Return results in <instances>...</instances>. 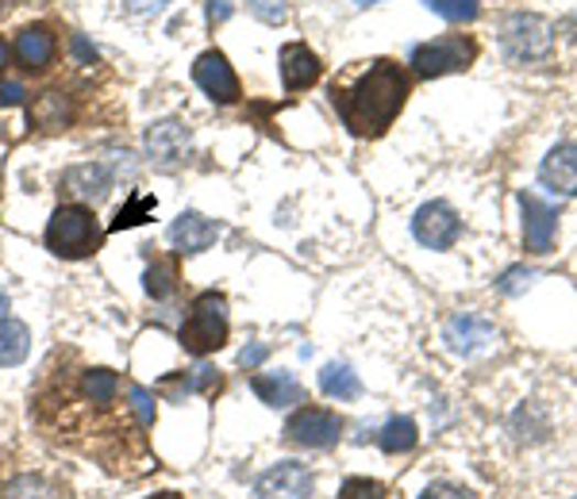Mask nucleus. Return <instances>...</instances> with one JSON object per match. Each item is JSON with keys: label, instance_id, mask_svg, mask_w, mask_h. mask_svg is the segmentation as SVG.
I'll use <instances>...</instances> for the list:
<instances>
[{"label": "nucleus", "instance_id": "obj_1", "mask_svg": "<svg viewBox=\"0 0 577 499\" xmlns=\"http://www.w3.org/2000/svg\"><path fill=\"white\" fill-rule=\"evenodd\" d=\"M335 108H339L342 123L350 135L358 138H378L393 127V120L401 115L404 97H409V77L401 74V66L389 58L370 62L362 77L350 89H335Z\"/></svg>", "mask_w": 577, "mask_h": 499}, {"label": "nucleus", "instance_id": "obj_2", "mask_svg": "<svg viewBox=\"0 0 577 499\" xmlns=\"http://www.w3.org/2000/svg\"><path fill=\"white\" fill-rule=\"evenodd\" d=\"M97 246H100V228L89 208L62 204L58 212L51 215V223H46V250H51L54 257L77 262V257L97 254Z\"/></svg>", "mask_w": 577, "mask_h": 499}, {"label": "nucleus", "instance_id": "obj_3", "mask_svg": "<svg viewBox=\"0 0 577 499\" xmlns=\"http://www.w3.org/2000/svg\"><path fill=\"white\" fill-rule=\"evenodd\" d=\"M228 342V300L220 292H200L193 300L189 319L182 323V346L205 357Z\"/></svg>", "mask_w": 577, "mask_h": 499}, {"label": "nucleus", "instance_id": "obj_4", "mask_svg": "<svg viewBox=\"0 0 577 499\" xmlns=\"http://www.w3.org/2000/svg\"><path fill=\"white\" fill-rule=\"evenodd\" d=\"M501 43L512 62H543L555 46V35H551V23L543 15L512 12L501 27Z\"/></svg>", "mask_w": 577, "mask_h": 499}, {"label": "nucleus", "instance_id": "obj_5", "mask_svg": "<svg viewBox=\"0 0 577 499\" xmlns=\"http://www.w3.org/2000/svg\"><path fill=\"white\" fill-rule=\"evenodd\" d=\"M473 58H478V43H473V38L443 35V38H432V43L412 51V69H416L420 77H443V74H458V69H466Z\"/></svg>", "mask_w": 577, "mask_h": 499}, {"label": "nucleus", "instance_id": "obj_6", "mask_svg": "<svg viewBox=\"0 0 577 499\" xmlns=\"http://www.w3.org/2000/svg\"><path fill=\"white\" fill-rule=\"evenodd\" d=\"M285 439L308 450H327L342 439V419L324 408H304L285 423Z\"/></svg>", "mask_w": 577, "mask_h": 499}, {"label": "nucleus", "instance_id": "obj_7", "mask_svg": "<svg viewBox=\"0 0 577 499\" xmlns=\"http://www.w3.org/2000/svg\"><path fill=\"white\" fill-rule=\"evenodd\" d=\"M443 339L450 342V350L462 357H478L489 354L497 346V326L489 323L486 315H473V311H458V315L447 319L443 326Z\"/></svg>", "mask_w": 577, "mask_h": 499}, {"label": "nucleus", "instance_id": "obj_8", "mask_svg": "<svg viewBox=\"0 0 577 499\" xmlns=\"http://www.w3.org/2000/svg\"><path fill=\"white\" fill-rule=\"evenodd\" d=\"M458 231H462V223H458L455 208L443 204V200H432V204H424L416 212V220H412V235H416L420 246L427 250H447L458 243Z\"/></svg>", "mask_w": 577, "mask_h": 499}, {"label": "nucleus", "instance_id": "obj_9", "mask_svg": "<svg viewBox=\"0 0 577 499\" xmlns=\"http://www.w3.org/2000/svg\"><path fill=\"white\" fill-rule=\"evenodd\" d=\"M193 81H197L216 104H236L239 100V77L220 51H205L193 62Z\"/></svg>", "mask_w": 577, "mask_h": 499}, {"label": "nucleus", "instance_id": "obj_10", "mask_svg": "<svg viewBox=\"0 0 577 499\" xmlns=\"http://www.w3.org/2000/svg\"><path fill=\"white\" fill-rule=\"evenodd\" d=\"M312 473L301 462H277L254 485L259 499H312Z\"/></svg>", "mask_w": 577, "mask_h": 499}, {"label": "nucleus", "instance_id": "obj_11", "mask_svg": "<svg viewBox=\"0 0 577 499\" xmlns=\"http://www.w3.org/2000/svg\"><path fill=\"white\" fill-rule=\"evenodd\" d=\"M189 127L185 123H177V120H162V123H154L151 131H146V154H151V162L154 166H162V169H174V166H182L185 158H189Z\"/></svg>", "mask_w": 577, "mask_h": 499}, {"label": "nucleus", "instance_id": "obj_12", "mask_svg": "<svg viewBox=\"0 0 577 499\" xmlns=\"http://www.w3.org/2000/svg\"><path fill=\"white\" fill-rule=\"evenodd\" d=\"M520 215H524V246L532 254H547L555 246L558 215L551 204H543L535 192H520Z\"/></svg>", "mask_w": 577, "mask_h": 499}, {"label": "nucleus", "instance_id": "obj_13", "mask_svg": "<svg viewBox=\"0 0 577 499\" xmlns=\"http://www.w3.org/2000/svg\"><path fill=\"white\" fill-rule=\"evenodd\" d=\"M543 189L558 197H577V143H558L540 166Z\"/></svg>", "mask_w": 577, "mask_h": 499}, {"label": "nucleus", "instance_id": "obj_14", "mask_svg": "<svg viewBox=\"0 0 577 499\" xmlns=\"http://www.w3.org/2000/svg\"><path fill=\"white\" fill-rule=\"evenodd\" d=\"M220 239V223L208 220L200 212H182L170 228V243H174L177 254H200Z\"/></svg>", "mask_w": 577, "mask_h": 499}, {"label": "nucleus", "instance_id": "obj_15", "mask_svg": "<svg viewBox=\"0 0 577 499\" xmlns=\"http://www.w3.org/2000/svg\"><path fill=\"white\" fill-rule=\"evenodd\" d=\"M58 51V38L46 23H31L15 35V58H20L23 69H46Z\"/></svg>", "mask_w": 577, "mask_h": 499}, {"label": "nucleus", "instance_id": "obj_16", "mask_svg": "<svg viewBox=\"0 0 577 499\" xmlns=\"http://www.w3.org/2000/svg\"><path fill=\"white\" fill-rule=\"evenodd\" d=\"M62 185H66V192H74L77 200L100 204V200L108 197V189H112V174H108V166H100V162H85V166L66 169Z\"/></svg>", "mask_w": 577, "mask_h": 499}, {"label": "nucleus", "instance_id": "obj_17", "mask_svg": "<svg viewBox=\"0 0 577 499\" xmlns=\"http://www.w3.org/2000/svg\"><path fill=\"white\" fill-rule=\"evenodd\" d=\"M282 81L288 92H301L319 81V58L304 43H285L282 46Z\"/></svg>", "mask_w": 577, "mask_h": 499}, {"label": "nucleus", "instance_id": "obj_18", "mask_svg": "<svg viewBox=\"0 0 577 499\" xmlns=\"http://www.w3.org/2000/svg\"><path fill=\"white\" fill-rule=\"evenodd\" d=\"M254 396L266 408H288V403L304 400V388L293 373H262V377H254Z\"/></svg>", "mask_w": 577, "mask_h": 499}, {"label": "nucleus", "instance_id": "obj_19", "mask_svg": "<svg viewBox=\"0 0 577 499\" xmlns=\"http://www.w3.org/2000/svg\"><path fill=\"white\" fill-rule=\"evenodd\" d=\"M31 354V331L20 319H4L0 323V369H12V365L28 362Z\"/></svg>", "mask_w": 577, "mask_h": 499}, {"label": "nucleus", "instance_id": "obj_20", "mask_svg": "<svg viewBox=\"0 0 577 499\" xmlns=\"http://www.w3.org/2000/svg\"><path fill=\"white\" fill-rule=\"evenodd\" d=\"M28 120L43 131H62V127H69V120H74V108L62 100V92H43V97L28 108Z\"/></svg>", "mask_w": 577, "mask_h": 499}, {"label": "nucleus", "instance_id": "obj_21", "mask_svg": "<svg viewBox=\"0 0 577 499\" xmlns=\"http://www.w3.org/2000/svg\"><path fill=\"white\" fill-rule=\"evenodd\" d=\"M319 388H324L331 400H355V396L362 392V380H358V373L350 369V365L331 362L319 369Z\"/></svg>", "mask_w": 577, "mask_h": 499}, {"label": "nucleus", "instance_id": "obj_22", "mask_svg": "<svg viewBox=\"0 0 577 499\" xmlns=\"http://www.w3.org/2000/svg\"><path fill=\"white\" fill-rule=\"evenodd\" d=\"M381 450L385 454H409L412 446L420 442V434H416V423H412L409 415H396V419H389L385 426H381Z\"/></svg>", "mask_w": 577, "mask_h": 499}, {"label": "nucleus", "instance_id": "obj_23", "mask_svg": "<svg viewBox=\"0 0 577 499\" xmlns=\"http://www.w3.org/2000/svg\"><path fill=\"white\" fill-rule=\"evenodd\" d=\"M116 388H120V377H116L112 369H89L81 377V392H85V400H92V403H112Z\"/></svg>", "mask_w": 577, "mask_h": 499}, {"label": "nucleus", "instance_id": "obj_24", "mask_svg": "<svg viewBox=\"0 0 577 499\" xmlns=\"http://www.w3.org/2000/svg\"><path fill=\"white\" fill-rule=\"evenodd\" d=\"M424 4L447 23H470L481 12V0H424Z\"/></svg>", "mask_w": 577, "mask_h": 499}, {"label": "nucleus", "instance_id": "obj_25", "mask_svg": "<svg viewBox=\"0 0 577 499\" xmlns=\"http://www.w3.org/2000/svg\"><path fill=\"white\" fill-rule=\"evenodd\" d=\"M0 499H54V485L43 477H15L12 485L0 492Z\"/></svg>", "mask_w": 577, "mask_h": 499}, {"label": "nucleus", "instance_id": "obj_26", "mask_svg": "<svg viewBox=\"0 0 577 499\" xmlns=\"http://www.w3.org/2000/svg\"><path fill=\"white\" fill-rule=\"evenodd\" d=\"M174 288H177L174 265H151V269H146V292H151L154 300H166V296H174Z\"/></svg>", "mask_w": 577, "mask_h": 499}, {"label": "nucleus", "instance_id": "obj_27", "mask_svg": "<svg viewBox=\"0 0 577 499\" xmlns=\"http://www.w3.org/2000/svg\"><path fill=\"white\" fill-rule=\"evenodd\" d=\"M342 499H385V488H381L378 480L355 477L342 485Z\"/></svg>", "mask_w": 577, "mask_h": 499}, {"label": "nucleus", "instance_id": "obj_28", "mask_svg": "<svg viewBox=\"0 0 577 499\" xmlns=\"http://www.w3.org/2000/svg\"><path fill=\"white\" fill-rule=\"evenodd\" d=\"M131 411H135V415H139V423H143V426H151L154 423V396L151 392H146V388L143 385H131Z\"/></svg>", "mask_w": 577, "mask_h": 499}, {"label": "nucleus", "instance_id": "obj_29", "mask_svg": "<svg viewBox=\"0 0 577 499\" xmlns=\"http://www.w3.org/2000/svg\"><path fill=\"white\" fill-rule=\"evenodd\" d=\"M247 4L262 23H282L288 12V0H247Z\"/></svg>", "mask_w": 577, "mask_h": 499}, {"label": "nucleus", "instance_id": "obj_30", "mask_svg": "<svg viewBox=\"0 0 577 499\" xmlns=\"http://www.w3.org/2000/svg\"><path fill=\"white\" fill-rule=\"evenodd\" d=\"M532 280H535V269H509L501 277V292L504 296H520V292L532 288Z\"/></svg>", "mask_w": 577, "mask_h": 499}, {"label": "nucleus", "instance_id": "obj_31", "mask_svg": "<svg viewBox=\"0 0 577 499\" xmlns=\"http://www.w3.org/2000/svg\"><path fill=\"white\" fill-rule=\"evenodd\" d=\"M420 499H473L466 488H455V485H432V488H424V496Z\"/></svg>", "mask_w": 577, "mask_h": 499}, {"label": "nucleus", "instance_id": "obj_32", "mask_svg": "<svg viewBox=\"0 0 577 499\" xmlns=\"http://www.w3.org/2000/svg\"><path fill=\"white\" fill-rule=\"evenodd\" d=\"M266 342H251V346L243 350V354H239V365H243V369H254V365H262L266 362Z\"/></svg>", "mask_w": 577, "mask_h": 499}, {"label": "nucleus", "instance_id": "obj_33", "mask_svg": "<svg viewBox=\"0 0 577 499\" xmlns=\"http://www.w3.org/2000/svg\"><path fill=\"white\" fill-rule=\"evenodd\" d=\"M23 97H28V92H23L20 81H0V104H4V108L23 104Z\"/></svg>", "mask_w": 577, "mask_h": 499}, {"label": "nucleus", "instance_id": "obj_34", "mask_svg": "<svg viewBox=\"0 0 577 499\" xmlns=\"http://www.w3.org/2000/svg\"><path fill=\"white\" fill-rule=\"evenodd\" d=\"M123 4H128L131 12H162L170 0H123Z\"/></svg>", "mask_w": 577, "mask_h": 499}, {"label": "nucleus", "instance_id": "obj_35", "mask_svg": "<svg viewBox=\"0 0 577 499\" xmlns=\"http://www.w3.org/2000/svg\"><path fill=\"white\" fill-rule=\"evenodd\" d=\"M231 15V4L228 0H213V4H208V20L213 23H224Z\"/></svg>", "mask_w": 577, "mask_h": 499}, {"label": "nucleus", "instance_id": "obj_36", "mask_svg": "<svg viewBox=\"0 0 577 499\" xmlns=\"http://www.w3.org/2000/svg\"><path fill=\"white\" fill-rule=\"evenodd\" d=\"M74 51H77V58L81 62H92V51L85 46V38H74Z\"/></svg>", "mask_w": 577, "mask_h": 499}, {"label": "nucleus", "instance_id": "obj_37", "mask_svg": "<svg viewBox=\"0 0 577 499\" xmlns=\"http://www.w3.org/2000/svg\"><path fill=\"white\" fill-rule=\"evenodd\" d=\"M8 308H12V303H8V292H0V323L8 319Z\"/></svg>", "mask_w": 577, "mask_h": 499}, {"label": "nucleus", "instance_id": "obj_38", "mask_svg": "<svg viewBox=\"0 0 577 499\" xmlns=\"http://www.w3.org/2000/svg\"><path fill=\"white\" fill-rule=\"evenodd\" d=\"M4 62H8V46H4V38H0V69H4Z\"/></svg>", "mask_w": 577, "mask_h": 499}, {"label": "nucleus", "instance_id": "obj_39", "mask_svg": "<svg viewBox=\"0 0 577 499\" xmlns=\"http://www.w3.org/2000/svg\"><path fill=\"white\" fill-rule=\"evenodd\" d=\"M355 4H362V8H370V4H378V0H355Z\"/></svg>", "mask_w": 577, "mask_h": 499}, {"label": "nucleus", "instance_id": "obj_40", "mask_svg": "<svg viewBox=\"0 0 577 499\" xmlns=\"http://www.w3.org/2000/svg\"><path fill=\"white\" fill-rule=\"evenodd\" d=\"M159 499H177V496H174V492H166V496H159Z\"/></svg>", "mask_w": 577, "mask_h": 499}, {"label": "nucleus", "instance_id": "obj_41", "mask_svg": "<svg viewBox=\"0 0 577 499\" xmlns=\"http://www.w3.org/2000/svg\"><path fill=\"white\" fill-rule=\"evenodd\" d=\"M574 499H577V496H574Z\"/></svg>", "mask_w": 577, "mask_h": 499}]
</instances>
